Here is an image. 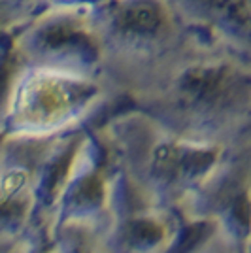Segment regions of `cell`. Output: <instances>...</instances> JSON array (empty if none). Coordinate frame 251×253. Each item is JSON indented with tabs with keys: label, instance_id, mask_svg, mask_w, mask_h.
Segmentation results:
<instances>
[{
	"label": "cell",
	"instance_id": "cell-1",
	"mask_svg": "<svg viewBox=\"0 0 251 253\" xmlns=\"http://www.w3.org/2000/svg\"><path fill=\"white\" fill-rule=\"evenodd\" d=\"M128 102L179 136L229 146L251 128V57L195 31Z\"/></svg>",
	"mask_w": 251,
	"mask_h": 253
},
{
	"label": "cell",
	"instance_id": "cell-2",
	"mask_svg": "<svg viewBox=\"0 0 251 253\" xmlns=\"http://www.w3.org/2000/svg\"><path fill=\"white\" fill-rule=\"evenodd\" d=\"M94 130L112 167L140 195L176 210L199 189L227 149L179 136L130 102L104 117Z\"/></svg>",
	"mask_w": 251,
	"mask_h": 253
},
{
	"label": "cell",
	"instance_id": "cell-3",
	"mask_svg": "<svg viewBox=\"0 0 251 253\" xmlns=\"http://www.w3.org/2000/svg\"><path fill=\"white\" fill-rule=\"evenodd\" d=\"M2 136H57L98 125L126 96L102 74L25 66L2 47Z\"/></svg>",
	"mask_w": 251,
	"mask_h": 253
},
{
	"label": "cell",
	"instance_id": "cell-4",
	"mask_svg": "<svg viewBox=\"0 0 251 253\" xmlns=\"http://www.w3.org/2000/svg\"><path fill=\"white\" fill-rule=\"evenodd\" d=\"M104 76L130 100L193 36L172 0H108L93 8Z\"/></svg>",
	"mask_w": 251,
	"mask_h": 253
},
{
	"label": "cell",
	"instance_id": "cell-5",
	"mask_svg": "<svg viewBox=\"0 0 251 253\" xmlns=\"http://www.w3.org/2000/svg\"><path fill=\"white\" fill-rule=\"evenodd\" d=\"M2 47L25 66L104 76L93 8L47 6L21 29L2 32Z\"/></svg>",
	"mask_w": 251,
	"mask_h": 253
},
{
	"label": "cell",
	"instance_id": "cell-6",
	"mask_svg": "<svg viewBox=\"0 0 251 253\" xmlns=\"http://www.w3.org/2000/svg\"><path fill=\"white\" fill-rule=\"evenodd\" d=\"M114 195V169L91 126L74 153L45 219L47 234L63 229L104 231Z\"/></svg>",
	"mask_w": 251,
	"mask_h": 253
},
{
	"label": "cell",
	"instance_id": "cell-7",
	"mask_svg": "<svg viewBox=\"0 0 251 253\" xmlns=\"http://www.w3.org/2000/svg\"><path fill=\"white\" fill-rule=\"evenodd\" d=\"M185 225L181 211L146 199L114 169L112 210L102 231L106 252L174 253Z\"/></svg>",
	"mask_w": 251,
	"mask_h": 253
},
{
	"label": "cell",
	"instance_id": "cell-8",
	"mask_svg": "<svg viewBox=\"0 0 251 253\" xmlns=\"http://www.w3.org/2000/svg\"><path fill=\"white\" fill-rule=\"evenodd\" d=\"M193 31L251 57V8L246 0H172Z\"/></svg>",
	"mask_w": 251,
	"mask_h": 253
},
{
	"label": "cell",
	"instance_id": "cell-9",
	"mask_svg": "<svg viewBox=\"0 0 251 253\" xmlns=\"http://www.w3.org/2000/svg\"><path fill=\"white\" fill-rule=\"evenodd\" d=\"M45 8L43 0H0V31H17Z\"/></svg>",
	"mask_w": 251,
	"mask_h": 253
},
{
	"label": "cell",
	"instance_id": "cell-10",
	"mask_svg": "<svg viewBox=\"0 0 251 253\" xmlns=\"http://www.w3.org/2000/svg\"><path fill=\"white\" fill-rule=\"evenodd\" d=\"M179 253H248L242 248L234 246L227 238H223L217 229L206 232L204 236H200L199 240L189 244L183 252Z\"/></svg>",
	"mask_w": 251,
	"mask_h": 253
},
{
	"label": "cell",
	"instance_id": "cell-11",
	"mask_svg": "<svg viewBox=\"0 0 251 253\" xmlns=\"http://www.w3.org/2000/svg\"><path fill=\"white\" fill-rule=\"evenodd\" d=\"M2 253H51L49 252V234L42 227L29 231L23 238L10 246H2Z\"/></svg>",
	"mask_w": 251,
	"mask_h": 253
},
{
	"label": "cell",
	"instance_id": "cell-12",
	"mask_svg": "<svg viewBox=\"0 0 251 253\" xmlns=\"http://www.w3.org/2000/svg\"><path fill=\"white\" fill-rule=\"evenodd\" d=\"M45 6H61V8H96L108 0H43Z\"/></svg>",
	"mask_w": 251,
	"mask_h": 253
},
{
	"label": "cell",
	"instance_id": "cell-13",
	"mask_svg": "<svg viewBox=\"0 0 251 253\" xmlns=\"http://www.w3.org/2000/svg\"><path fill=\"white\" fill-rule=\"evenodd\" d=\"M246 2H248V4H250V8H251V0H246Z\"/></svg>",
	"mask_w": 251,
	"mask_h": 253
},
{
	"label": "cell",
	"instance_id": "cell-14",
	"mask_svg": "<svg viewBox=\"0 0 251 253\" xmlns=\"http://www.w3.org/2000/svg\"><path fill=\"white\" fill-rule=\"evenodd\" d=\"M250 253H251V250H250Z\"/></svg>",
	"mask_w": 251,
	"mask_h": 253
}]
</instances>
